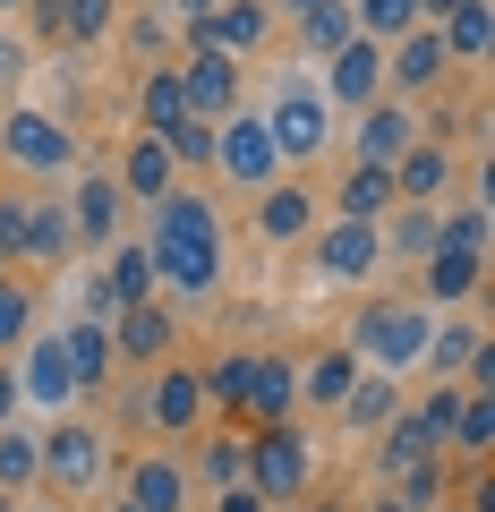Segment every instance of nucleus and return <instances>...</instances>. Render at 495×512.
Instances as JSON below:
<instances>
[{
  "mask_svg": "<svg viewBox=\"0 0 495 512\" xmlns=\"http://www.w3.org/2000/svg\"><path fill=\"white\" fill-rule=\"evenodd\" d=\"M376 94H385V43H376V35H350L342 52L325 60V103L333 111H367Z\"/></svg>",
  "mask_w": 495,
  "mask_h": 512,
  "instance_id": "13",
  "label": "nucleus"
},
{
  "mask_svg": "<svg viewBox=\"0 0 495 512\" xmlns=\"http://www.w3.org/2000/svg\"><path fill=\"white\" fill-rule=\"evenodd\" d=\"M111 512H129V504H111Z\"/></svg>",
  "mask_w": 495,
  "mask_h": 512,
  "instance_id": "57",
  "label": "nucleus"
},
{
  "mask_svg": "<svg viewBox=\"0 0 495 512\" xmlns=\"http://www.w3.org/2000/svg\"><path fill=\"white\" fill-rule=\"evenodd\" d=\"M444 9H461V0H419V18H427V26H436V18H444Z\"/></svg>",
  "mask_w": 495,
  "mask_h": 512,
  "instance_id": "50",
  "label": "nucleus"
},
{
  "mask_svg": "<svg viewBox=\"0 0 495 512\" xmlns=\"http://www.w3.org/2000/svg\"><path fill=\"white\" fill-rule=\"evenodd\" d=\"M197 470L214 478V487H239V478H248V436H205L197 444Z\"/></svg>",
  "mask_w": 495,
  "mask_h": 512,
  "instance_id": "41",
  "label": "nucleus"
},
{
  "mask_svg": "<svg viewBox=\"0 0 495 512\" xmlns=\"http://www.w3.org/2000/svg\"><path fill=\"white\" fill-rule=\"evenodd\" d=\"M274 512H308V504H274Z\"/></svg>",
  "mask_w": 495,
  "mask_h": 512,
  "instance_id": "56",
  "label": "nucleus"
},
{
  "mask_svg": "<svg viewBox=\"0 0 495 512\" xmlns=\"http://www.w3.org/2000/svg\"><path fill=\"white\" fill-rule=\"evenodd\" d=\"M0 163L18 171V180H60V171H77V137L52 111L18 103V111H0Z\"/></svg>",
  "mask_w": 495,
  "mask_h": 512,
  "instance_id": "4",
  "label": "nucleus"
},
{
  "mask_svg": "<svg viewBox=\"0 0 495 512\" xmlns=\"http://www.w3.org/2000/svg\"><path fill=\"white\" fill-rule=\"evenodd\" d=\"M129 43L154 60V69H163V43H171V35H163V18H129Z\"/></svg>",
  "mask_w": 495,
  "mask_h": 512,
  "instance_id": "45",
  "label": "nucleus"
},
{
  "mask_svg": "<svg viewBox=\"0 0 495 512\" xmlns=\"http://www.w3.org/2000/svg\"><path fill=\"white\" fill-rule=\"evenodd\" d=\"M137 419L154 427V436H197L205 427V376L180 359L146 367V384H137Z\"/></svg>",
  "mask_w": 495,
  "mask_h": 512,
  "instance_id": "8",
  "label": "nucleus"
},
{
  "mask_svg": "<svg viewBox=\"0 0 495 512\" xmlns=\"http://www.w3.org/2000/svg\"><path fill=\"white\" fill-rule=\"evenodd\" d=\"M350 18H359V35H376V43H402L410 26H427L419 0H350Z\"/></svg>",
  "mask_w": 495,
  "mask_h": 512,
  "instance_id": "37",
  "label": "nucleus"
},
{
  "mask_svg": "<svg viewBox=\"0 0 495 512\" xmlns=\"http://www.w3.org/2000/svg\"><path fill=\"white\" fill-rule=\"evenodd\" d=\"M26 60H35V52H26V35H0V77H18Z\"/></svg>",
  "mask_w": 495,
  "mask_h": 512,
  "instance_id": "48",
  "label": "nucleus"
},
{
  "mask_svg": "<svg viewBox=\"0 0 495 512\" xmlns=\"http://www.w3.org/2000/svg\"><path fill=\"white\" fill-rule=\"evenodd\" d=\"M350 137H359V163H385L393 171L427 137V120H419V103H402V94H376L367 111H350Z\"/></svg>",
  "mask_w": 495,
  "mask_h": 512,
  "instance_id": "11",
  "label": "nucleus"
},
{
  "mask_svg": "<svg viewBox=\"0 0 495 512\" xmlns=\"http://www.w3.org/2000/svg\"><path fill=\"white\" fill-rule=\"evenodd\" d=\"M26 188H0V274H18V256H26Z\"/></svg>",
  "mask_w": 495,
  "mask_h": 512,
  "instance_id": "43",
  "label": "nucleus"
},
{
  "mask_svg": "<svg viewBox=\"0 0 495 512\" xmlns=\"http://www.w3.org/2000/svg\"><path fill=\"white\" fill-rule=\"evenodd\" d=\"M419 453H436V444H427L419 427H410V410H402V419H385V427H376V470H385V478H402V470H410Z\"/></svg>",
  "mask_w": 495,
  "mask_h": 512,
  "instance_id": "38",
  "label": "nucleus"
},
{
  "mask_svg": "<svg viewBox=\"0 0 495 512\" xmlns=\"http://www.w3.org/2000/svg\"><path fill=\"white\" fill-rule=\"evenodd\" d=\"M393 495H402L410 512H427V504H444V453H419L402 478H393Z\"/></svg>",
  "mask_w": 495,
  "mask_h": 512,
  "instance_id": "42",
  "label": "nucleus"
},
{
  "mask_svg": "<svg viewBox=\"0 0 495 512\" xmlns=\"http://www.w3.org/2000/svg\"><path fill=\"white\" fill-rule=\"evenodd\" d=\"M402 410H410V427H419V436L444 453V436H453V410H461V384H436V393H419V402H402Z\"/></svg>",
  "mask_w": 495,
  "mask_h": 512,
  "instance_id": "40",
  "label": "nucleus"
},
{
  "mask_svg": "<svg viewBox=\"0 0 495 512\" xmlns=\"http://www.w3.org/2000/svg\"><path fill=\"white\" fill-rule=\"evenodd\" d=\"M35 325H43V316H35V282H26V274H0V359H18V342Z\"/></svg>",
  "mask_w": 495,
  "mask_h": 512,
  "instance_id": "34",
  "label": "nucleus"
},
{
  "mask_svg": "<svg viewBox=\"0 0 495 512\" xmlns=\"http://www.w3.org/2000/svg\"><path fill=\"white\" fill-rule=\"evenodd\" d=\"M385 419H402V384L385 376V367H359L342 393V427H359V436H376Z\"/></svg>",
  "mask_w": 495,
  "mask_h": 512,
  "instance_id": "24",
  "label": "nucleus"
},
{
  "mask_svg": "<svg viewBox=\"0 0 495 512\" xmlns=\"http://www.w3.org/2000/svg\"><path fill=\"white\" fill-rule=\"evenodd\" d=\"M291 410H299V367L291 359H257V367H248V393H239V419L282 427Z\"/></svg>",
  "mask_w": 495,
  "mask_h": 512,
  "instance_id": "22",
  "label": "nucleus"
},
{
  "mask_svg": "<svg viewBox=\"0 0 495 512\" xmlns=\"http://www.w3.org/2000/svg\"><path fill=\"white\" fill-rule=\"evenodd\" d=\"M419 282H427V299H419V308H461V299H478V282H487V256L427 248V256H419Z\"/></svg>",
  "mask_w": 495,
  "mask_h": 512,
  "instance_id": "23",
  "label": "nucleus"
},
{
  "mask_svg": "<svg viewBox=\"0 0 495 512\" xmlns=\"http://www.w3.org/2000/svg\"><path fill=\"white\" fill-rule=\"evenodd\" d=\"M350 376H359V359H350L342 342H333V350H316V359L299 367V402H308V410H342Z\"/></svg>",
  "mask_w": 495,
  "mask_h": 512,
  "instance_id": "28",
  "label": "nucleus"
},
{
  "mask_svg": "<svg viewBox=\"0 0 495 512\" xmlns=\"http://www.w3.org/2000/svg\"><path fill=\"white\" fill-rule=\"evenodd\" d=\"M478 342H487L478 325H444V316H436V325H427V359H419V367H436V384H453V367H470Z\"/></svg>",
  "mask_w": 495,
  "mask_h": 512,
  "instance_id": "36",
  "label": "nucleus"
},
{
  "mask_svg": "<svg viewBox=\"0 0 495 512\" xmlns=\"http://www.w3.org/2000/svg\"><path fill=\"white\" fill-rule=\"evenodd\" d=\"M180 94H188V120H222V111H239V60L231 52H188L180 60Z\"/></svg>",
  "mask_w": 495,
  "mask_h": 512,
  "instance_id": "18",
  "label": "nucleus"
},
{
  "mask_svg": "<svg viewBox=\"0 0 495 512\" xmlns=\"http://www.w3.org/2000/svg\"><path fill=\"white\" fill-rule=\"evenodd\" d=\"M120 504H129V512H188V461L137 453L129 470H120Z\"/></svg>",
  "mask_w": 495,
  "mask_h": 512,
  "instance_id": "17",
  "label": "nucleus"
},
{
  "mask_svg": "<svg viewBox=\"0 0 495 512\" xmlns=\"http://www.w3.org/2000/svg\"><path fill=\"white\" fill-rule=\"evenodd\" d=\"M257 120H265V137H274L282 163H316V154L333 146V103H325V86H308V77H282L274 103H265Z\"/></svg>",
  "mask_w": 495,
  "mask_h": 512,
  "instance_id": "3",
  "label": "nucleus"
},
{
  "mask_svg": "<svg viewBox=\"0 0 495 512\" xmlns=\"http://www.w3.org/2000/svg\"><path fill=\"white\" fill-rule=\"evenodd\" d=\"M282 9H291V18H299V9H316V0H282Z\"/></svg>",
  "mask_w": 495,
  "mask_h": 512,
  "instance_id": "53",
  "label": "nucleus"
},
{
  "mask_svg": "<svg viewBox=\"0 0 495 512\" xmlns=\"http://www.w3.org/2000/svg\"><path fill=\"white\" fill-rule=\"evenodd\" d=\"M171 9H180V18H205V9H214V0H171Z\"/></svg>",
  "mask_w": 495,
  "mask_h": 512,
  "instance_id": "51",
  "label": "nucleus"
},
{
  "mask_svg": "<svg viewBox=\"0 0 495 512\" xmlns=\"http://www.w3.org/2000/svg\"><path fill=\"white\" fill-rule=\"evenodd\" d=\"M214 512H274V504H265V495L239 478V487H214Z\"/></svg>",
  "mask_w": 495,
  "mask_h": 512,
  "instance_id": "46",
  "label": "nucleus"
},
{
  "mask_svg": "<svg viewBox=\"0 0 495 512\" xmlns=\"http://www.w3.org/2000/svg\"><path fill=\"white\" fill-rule=\"evenodd\" d=\"M436 214H444V205H402V197H393L385 222H376L385 256H427V248H436Z\"/></svg>",
  "mask_w": 495,
  "mask_h": 512,
  "instance_id": "30",
  "label": "nucleus"
},
{
  "mask_svg": "<svg viewBox=\"0 0 495 512\" xmlns=\"http://www.w3.org/2000/svg\"><path fill=\"white\" fill-rule=\"evenodd\" d=\"M137 120H146V137H171V128L188 120L180 69H146V86H137Z\"/></svg>",
  "mask_w": 495,
  "mask_h": 512,
  "instance_id": "33",
  "label": "nucleus"
},
{
  "mask_svg": "<svg viewBox=\"0 0 495 512\" xmlns=\"http://www.w3.org/2000/svg\"><path fill=\"white\" fill-rule=\"evenodd\" d=\"M299 52H316V60H333L350 35H359V18H350V0H316V9H299Z\"/></svg>",
  "mask_w": 495,
  "mask_h": 512,
  "instance_id": "31",
  "label": "nucleus"
},
{
  "mask_svg": "<svg viewBox=\"0 0 495 512\" xmlns=\"http://www.w3.org/2000/svg\"><path fill=\"white\" fill-rule=\"evenodd\" d=\"M444 69H453V52H444V35L436 26H410L402 43H385V94H427V86H444Z\"/></svg>",
  "mask_w": 495,
  "mask_h": 512,
  "instance_id": "15",
  "label": "nucleus"
},
{
  "mask_svg": "<svg viewBox=\"0 0 495 512\" xmlns=\"http://www.w3.org/2000/svg\"><path fill=\"white\" fill-rule=\"evenodd\" d=\"M308 478H316V444L299 436L291 419L248 436V487H257L265 504H308Z\"/></svg>",
  "mask_w": 495,
  "mask_h": 512,
  "instance_id": "5",
  "label": "nucleus"
},
{
  "mask_svg": "<svg viewBox=\"0 0 495 512\" xmlns=\"http://www.w3.org/2000/svg\"><path fill=\"white\" fill-rule=\"evenodd\" d=\"M367 512H410V504H402V495L385 487V495H367Z\"/></svg>",
  "mask_w": 495,
  "mask_h": 512,
  "instance_id": "49",
  "label": "nucleus"
},
{
  "mask_svg": "<svg viewBox=\"0 0 495 512\" xmlns=\"http://www.w3.org/2000/svg\"><path fill=\"white\" fill-rule=\"evenodd\" d=\"M427 512H461V504H427Z\"/></svg>",
  "mask_w": 495,
  "mask_h": 512,
  "instance_id": "55",
  "label": "nucleus"
},
{
  "mask_svg": "<svg viewBox=\"0 0 495 512\" xmlns=\"http://www.w3.org/2000/svg\"><path fill=\"white\" fill-rule=\"evenodd\" d=\"M111 26H120V0H52V35L60 43H111Z\"/></svg>",
  "mask_w": 495,
  "mask_h": 512,
  "instance_id": "32",
  "label": "nucleus"
},
{
  "mask_svg": "<svg viewBox=\"0 0 495 512\" xmlns=\"http://www.w3.org/2000/svg\"><path fill=\"white\" fill-rule=\"evenodd\" d=\"M436 35H444V52H453V60H487L495 52V9H487V0H461V9H444V18H436Z\"/></svg>",
  "mask_w": 495,
  "mask_h": 512,
  "instance_id": "29",
  "label": "nucleus"
},
{
  "mask_svg": "<svg viewBox=\"0 0 495 512\" xmlns=\"http://www.w3.org/2000/svg\"><path fill=\"white\" fill-rule=\"evenodd\" d=\"M60 350H69V367H77V393H103V376H111V325L77 316V325H60Z\"/></svg>",
  "mask_w": 495,
  "mask_h": 512,
  "instance_id": "27",
  "label": "nucleus"
},
{
  "mask_svg": "<svg viewBox=\"0 0 495 512\" xmlns=\"http://www.w3.org/2000/svg\"><path fill=\"white\" fill-rule=\"evenodd\" d=\"M111 180H120V197H129V205H163L171 188H180V163H171V146H163V137H146V128H137Z\"/></svg>",
  "mask_w": 495,
  "mask_h": 512,
  "instance_id": "19",
  "label": "nucleus"
},
{
  "mask_svg": "<svg viewBox=\"0 0 495 512\" xmlns=\"http://www.w3.org/2000/svg\"><path fill=\"white\" fill-rule=\"evenodd\" d=\"M0 512H18V495H0Z\"/></svg>",
  "mask_w": 495,
  "mask_h": 512,
  "instance_id": "54",
  "label": "nucleus"
},
{
  "mask_svg": "<svg viewBox=\"0 0 495 512\" xmlns=\"http://www.w3.org/2000/svg\"><path fill=\"white\" fill-rule=\"evenodd\" d=\"M26 419V393H18V359H0V427Z\"/></svg>",
  "mask_w": 495,
  "mask_h": 512,
  "instance_id": "47",
  "label": "nucleus"
},
{
  "mask_svg": "<svg viewBox=\"0 0 495 512\" xmlns=\"http://www.w3.org/2000/svg\"><path fill=\"white\" fill-rule=\"evenodd\" d=\"M444 188H453V146H444V137H419V146L393 163V197L402 205H444Z\"/></svg>",
  "mask_w": 495,
  "mask_h": 512,
  "instance_id": "21",
  "label": "nucleus"
},
{
  "mask_svg": "<svg viewBox=\"0 0 495 512\" xmlns=\"http://www.w3.org/2000/svg\"><path fill=\"white\" fill-rule=\"evenodd\" d=\"M18 393H26V410H69L77 402V367L60 350V325H35L18 342Z\"/></svg>",
  "mask_w": 495,
  "mask_h": 512,
  "instance_id": "10",
  "label": "nucleus"
},
{
  "mask_svg": "<svg viewBox=\"0 0 495 512\" xmlns=\"http://www.w3.org/2000/svg\"><path fill=\"white\" fill-rule=\"evenodd\" d=\"M120 214H129L120 180H111V171H77V188H69V231H77V248H111V239H120Z\"/></svg>",
  "mask_w": 495,
  "mask_h": 512,
  "instance_id": "16",
  "label": "nucleus"
},
{
  "mask_svg": "<svg viewBox=\"0 0 495 512\" xmlns=\"http://www.w3.org/2000/svg\"><path fill=\"white\" fill-rule=\"evenodd\" d=\"M308 231H316V188H299V180L257 188V239H274V248H299Z\"/></svg>",
  "mask_w": 495,
  "mask_h": 512,
  "instance_id": "20",
  "label": "nucleus"
},
{
  "mask_svg": "<svg viewBox=\"0 0 495 512\" xmlns=\"http://www.w3.org/2000/svg\"><path fill=\"white\" fill-rule=\"evenodd\" d=\"M18 9H35V0H0V18H18Z\"/></svg>",
  "mask_w": 495,
  "mask_h": 512,
  "instance_id": "52",
  "label": "nucleus"
},
{
  "mask_svg": "<svg viewBox=\"0 0 495 512\" xmlns=\"http://www.w3.org/2000/svg\"><path fill=\"white\" fill-rule=\"evenodd\" d=\"M214 171L231 188H248V197L282 180V154H274V137H265L257 111H222V120H214Z\"/></svg>",
  "mask_w": 495,
  "mask_h": 512,
  "instance_id": "7",
  "label": "nucleus"
},
{
  "mask_svg": "<svg viewBox=\"0 0 495 512\" xmlns=\"http://www.w3.org/2000/svg\"><path fill=\"white\" fill-rule=\"evenodd\" d=\"M308 256H316L325 282H367L376 265H385V239H376V222H316Z\"/></svg>",
  "mask_w": 495,
  "mask_h": 512,
  "instance_id": "12",
  "label": "nucleus"
},
{
  "mask_svg": "<svg viewBox=\"0 0 495 512\" xmlns=\"http://www.w3.org/2000/svg\"><path fill=\"white\" fill-rule=\"evenodd\" d=\"M163 146H171V163H180V171L214 163V120H180V128H171V137H163Z\"/></svg>",
  "mask_w": 495,
  "mask_h": 512,
  "instance_id": "44",
  "label": "nucleus"
},
{
  "mask_svg": "<svg viewBox=\"0 0 495 512\" xmlns=\"http://www.w3.org/2000/svg\"><path fill=\"white\" fill-rule=\"evenodd\" d=\"M35 453H43V478H52V487H69V495H94V487L111 478V444H103V427H86V419L43 427Z\"/></svg>",
  "mask_w": 495,
  "mask_h": 512,
  "instance_id": "6",
  "label": "nucleus"
},
{
  "mask_svg": "<svg viewBox=\"0 0 495 512\" xmlns=\"http://www.w3.org/2000/svg\"><path fill=\"white\" fill-rule=\"evenodd\" d=\"M393 205V171L385 163H350L342 188H333V222H385Z\"/></svg>",
  "mask_w": 495,
  "mask_h": 512,
  "instance_id": "25",
  "label": "nucleus"
},
{
  "mask_svg": "<svg viewBox=\"0 0 495 512\" xmlns=\"http://www.w3.org/2000/svg\"><path fill=\"white\" fill-rule=\"evenodd\" d=\"M171 342H180V316L163 299H137V308L111 316V359H129V367H163Z\"/></svg>",
  "mask_w": 495,
  "mask_h": 512,
  "instance_id": "14",
  "label": "nucleus"
},
{
  "mask_svg": "<svg viewBox=\"0 0 495 512\" xmlns=\"http://www.w3.org/2000/svg\"><path fill=\"white\" fill-rule=\"evenodd\" d=\"M427 325H436V308H419V299H367L359 316H350V359L359 367H385V376H402V367L427 359Z\"/></svg>",
  "mask_w": 495,
  "mask_h": 512,
  "instance_id": "2",
  "label": "nucleus"
},
{
  "mask_svg": "<svg viewBox=\"0 0 495 512\" xmlns=\"http://www.w3.org/2000/svg\"><path fill=\"white\" fill-rule=\"evenodd\" d=\"M146 256H154V282H171V291H188V299H214L222 291V214L197 188H171V197L154 205Z\"/></svg>",
  "mask_w": 495,
  "mask_h": 512,
  "instance_id": "1",
  "label": "nucleus"
},
{
  "mask_svg": "<svg viewBox=\"0 0 495 512\" xmlns=\"http://www.w3.org/2000/svg\"><path fill=\"white\" fill-rule=\"evenodd\" d=\"M43 478V453H35V427H0V495H26Z\"/></svg>",
  "mask_w": 495,
  "mask_h": 512,
  "instance_id": "35",
  "label": "nucleus"
},
{
  "mask_svg": "<svg viewBox=\"0 0 495 512\" xmlns=\"http://www.w3.org/2000/svg\"><path fill=\"white\" fill-rule=\"evenodd\" d=\"M248 367H257L248 350H222L214 367H197V376H205V410H239V393H248Z\"/></svg>",
  "mask_w": 495,
  "mask_h": 512,
  "instance_id": "39",
  "label": "nucleus"
},
{
  "mask_svg": "<svg viewBox=\"0 0 495 512\" xmlns=\"http://www.w3.org/2000/svg\"><path fill=\"white\" fill-rule=\"evenodd\" d=\"M274 43V0H214L205 18H188V52H265Z\"/></svg>",
  "mask_w": 495,
  "mask_h": 512,
  "instance_id": "9",
  "label": "nucleus"
},
{
  "mask_svg": "<svg viewBox=\"0 0 495 512\" xmlns=\"http://www.w3.org/2000/svg\"><path fill=\"white\" fill-rule=\"evenodd\" d=\"M69 256H77L69 205H60V197H35V205H26V265H69Z\"/></svg>",
  "mask_w": 495,
  "mask_h": 512,
  "instance_id": "26",
  "label": "nucleus"
}]
</instances>
